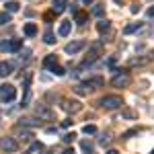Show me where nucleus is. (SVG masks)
Wrapping results in <instances>:
<instances>
[{
  "mask_svg": "<svg viewBox=\"0 0 154 154\" xmlns=\"http://www.w3.org/2000/svg\"><path fill=\"white\" fill-rule=\"evenodd\" d=\"M6 23H11V12H0V25H6Z\"/></svg>",
  "mask_w": 154,
  "mask_h": 154,
  "instance_id": "23",
  "label": "nucleus"
},
{
  "mask_svg": "<svg viewBox=\"0 0 154 154\" xmlns=\"http://www.w3.org/2000/svg\"><path fill=\"white\" fill-rule=\"evenodd\" d=\"M21 125H39V121L31 119V117H25V119H21Z\"/></svg>",
  "mask_w": 154,
  "mask_h": 154,
  "instance_id": "25",
  "label": "nucleus"
},
{
  "mask_svg": "<svg viewBox=\"0 0 154 154\" xmlns=\"http://www.w3.org/2000/svg\"><path fill=\"white\" fill-rule=\"evenodd\" d=\"M146 14H148V17H154V6H150V8H148V12H146Z\"/></svg>",
  "mask_w": 154,
  "mask_h": 154,
  "instance_id": "39",
  "label": "nucleus"
},
{
  "mask_svg": "<svg viewBox=\"0 0 154 154\" xmlns=\"http://www.w3.org/2000/svg\"><path fill=\"white\" fill-rule=\"evenodd\" d=\"M99 105L103 107V109H117V107L123 105V101H121L119 95H105L99 101Z\"/></svg>",
  "mask_w": 154,
  "mask_h": 154,
  "instance_id": "2",
  "label": "nucleus"
},
{
  "mask_svg": "<svg viewBox=\"0 0 154 154\" xmlns=\"http://www.w3.org/2000/svg\"><path fill=\"white\" fill-rule=\"evenodd\" d=\"M0 99L4 101V103H11L17 99V88L12 86V84H2L0 86Z\"/></svg>",
  "mask_w": 154,
  "mask_h": 154,
  "instance_id": "3",
  "label": "nucleus"
},
{
  "mask_svg": "<svg viewBox=\"0 0 154 154\" xmlns=\"http://www.w3.org/2000/svg\"><path fill=\"white\" fill-rule=\"evenodd\" d=\"M82 131H84V134H86V136H88V134L93 136V134H97V128H95V125H93V123H86V125H84V128H82Z\"/></svg>",
  "mask_w": 154,
  "mask_h": 154,
  "instance_id": "24",
  "label": "nucleus"
},
{
  "mask_svg": "<svg viewBox=\"0 0 154 154\" xmlns=\"http://www.w3.org/2000/svg\"><path fill=\"white\" fill-rule=\"evenodd\" d=\"M62 154H76V152H74V148H66V150H64Z\"/></svg>",
  "mask_w": 154,
  "mask_h": 154,
  "instance_id": "38",
  "label": "nucleus"
},
{
  "mask_svg": "<svg viewBox=\"0 0 154 154\" xmlns=\"http://www.w3.org/2000/svg\"><path fill=\"white\" fill-rule=\"evenodd\" d=\"M25 35L27 37H35L37 35V25L35 23H27L25 25Z\"/></svg>",
  "mask_w": 154,
  "mask_h": 154,
  "instance_id": "15",
  "label": "nucleus"
},
{
  "mask_svg": "<svg viewBox=\"0 0 154 154\" xmlns=\"http://www.w3.org/2000/svg\"><path fill=\"white\" fill-rule=\"evenodd\" d=\"M66 6H68V0H54V12L56 14H60V12H64L66 11Z\"/></svg>",
  "mask_w": 154,
  "mask_h": 154,
  "instance_id": "12",
  "label": "nucleus"
},
{
  "mask_svg": "<svg viewBox=\"0 0 154 154\" xmlns=\"http://www.w3.org/2000/svg\"><path fill=\"white\" fill-rule=\"evenodd\" d=\"M97 29H99V33H105L111 29V23L109 21H101V23H97Z\"/></svg>",
  "mask_w": 154,
  "mask_h": 154,
  "instance_id": "19",
  "label": "nucleus"
},
{
  "mask_svg": "<svg viewBox=\"0 0 154 154\" xmlns=\"http://www.w3.org/2000/svg\"><path fill=\"white\" fill-rule=\"evenodd\" d=\"M123 117L134 119V117H136V111H131V109H123Z\"/></svg>",
  "mask_w": 154,
  "mask_h": 154,
  "instance_id": "29",
  "label": "nucleus"
},
{
  "mask_svg": "<svg viewBox=\"0 0 154 154\" xmlns=\"http://www.w3.org/2000/svg\"><path fill=\"white\" fill-rule=\"evenodd\" d=\"M138 29H142V23H131V25H128V27L123 29V33H125V35H130V33H136Z\"/></svg>",
  "mask_w": 154,
  "mask_h": 154,
  "instance_id": "18",
  "label": "nucleus"
},
{
  "mask_svg": "<svg viewBox=\"0 0 154 154\" xmlns=\"http://www.w3.org/2000/svg\"><path fill=\"white\" fill-rule=\"evenodd\" d=\"M80 146H82V150H84L86 154H93V152H95V146L88 142V140H82V144H80Z\"/></svg>",
  "mask_w": 154,
  "mask_h": 154,
  "instance_id": "20",
  "label": "nucleus"
},
{
  "mask_svg": "<svg viewBox=\"0 0 154 154\" xmlns=\"http://www.w3.org/2000/svg\"><path fill=\"white\" fill-rule=\"evenodd\" d=\"M19 8H21V4H19V2H14V0H11V2H6V4H4V11L6 12H17L19 11Z\"/></svg>",
  "mask_w": 154,
  "mask_h": 154,
  "instance_id": "17",
  "label": "nucleus"
},
{
  "mask_svg": "<svg viewBox=\"0 0 154 154\" xmlns=\"http://www.w3.org/2000/svg\"><path fill=\"white\" fill-rule=\"evenodd\" d=\"M74 138H76V134L72 131V134H66V136H64L62 140H64V142H66V144H70V142H74Z\"/></svg>",
  "mask_w": 154,
  "mask_h": 154,
  "instance_id": "28",
  "label": "nucleus"
},
{
  "mask_svg": "<svg viewBox=\"0 0 154 154\" xmlns=\"http://www.w3.org/2000/svg\"><path fill=\"white\" fill-rule=\"evenodd\" d=\"M150 154H154V150H152V152H150Z\"/></svg>",
  "mask_w": 154,
  "mask_h": 154,
  "instance_id": "44",
  "label": "nucleus"
},
{
  "mask_svg": "<svg viewBox=\"0 0 154 154\" xmlns=\"http://www.w3.org/2000/svg\"><path fill=\"white\" fill-rule=\"evenodd\" d=\"M105 154H119V152H117V150H113V148H111V150H107Z\"/></svg>",
  "mask_w": 154,
  "mask_h": 154,
  "instance_id": "40",
  "label": "nucleus"
},
{
  "mask_svg": "<svg viewBox=\"0 0 154 154\" xmlns=\"http://www.w3.org/2000/svg\"><path fill=\"white\" fill-rule=\"evenodd\" d=\"M131 12H134V14H138V12H140V4H131V8H130Z\"/></svg>",
  "mask_w": 154,
  "mask_h": 154,
  "instance_id": "34",
  "label": "nucleus"
},
{
  "mask_svg": "<svg viewBox=\"0 0 154 154\" xmlns=\"http://www.w3.org/2000/svg\"><path fill=\"white\" fill-rule=\"evenodd\" d=\"M70 31H72V23H70V21H62V23H60V29H58V35L60 37H68V35H70Z\"/></svg>",
  "mask_w": 154,
  "mask_h": 154,
  "instance_id": "11",
  "label": "nucleus"
},
{
  "mask_svg": "<svg viewBox=\"0 0 154 154\" xmlns=\"http://www.w3.org/2000/svg\"><path fill=\"white\" fill-rule=\"evenodd\" d=\"M93 14H95V17H103V14H105V6H103V4H95V6H93Z\"/></svg>",
  "mask_w": 154,
  "mask_h": 154,
  "instance_id": "22",
  "label": "nucleus"
},
{
  "mask_svg": "<svg viewBox=\"0 0 154 154\" xmlns=\"http://www.w3.org/2000/svg\"><path fill=\"white\" fill-rule=\"evenodd\" d=\"M29 56H31V49H25V51H21V56H19V58H21V62H27Z\"/></svg>",
  "mask_w": 154,
  "mask_h": 154,
  "instance_id": "30",
  "label": "nucleus"
},
{
  "mask_svg": "<svg viewBox=\"0 0 154 154\" xmlns=\"http://www.w3.org/2000/svg\"><path fill=\"white\" fill-rule=\"evenodd\" d=\"M56 64H58L56 54H49V56H45V60H43V66H45V68H54Z\"/></svg>",
  "mask_w": 154,
  "mask_h": 154,
  "instance_id": "14",
  "label": "nucleus"
},
{
  "mask_svg": "<svg viewBox=\"0 0 154 154\" xmlns=\"http://www.w3.org/2000/svg\"><path fill=\"white\" fill-rule=\"evenodd\" d=\"M84 4H93V0H82Z\"/></svg>",
  "mask_w": 154,
  "mask_h": 154,
  "instance_id": "41",
  "label": "nucleus"
},
{
  "mask_svg": "<svg viewBox=\"0 0 154 154\" xmlns=\"http://www.w3.org/2000/svg\"><path fill=\"white\" fill-rule=\"evenodd\" d=\"M43 41H45L48 45H51V43H56V35H54L51 31H45V33H43Z\"/></svg>",
  "mask_w": 154,
  "mask_h": 154,
  "instance_id": "21",
  "label": "nucleus"
},
{
  "mask_svg": "<svg viewBox=\"0 0 154 154\" xmlns=\"http://www.w3.org/2000/svg\"><path fill=\"white\" fill-rule=\"evenodd\" d=\"M0 148L6 150V152H14V150L19 148V144H17L14 138H2V140H0Z\"/></svg>",
  "mask_w": 154,
  "mask_h": 154,
  "instance_id": "9",
  "label": "nucleus"
},
{
  "mask_svg": "<svg viewBox=\"0 0 154 154\" xmlns=\"http://www.w3.org/2000/svg\"><path fill=\"white\" fill-rule=\"evenodd\" d=\"M84 48H86V43H84V41H72V43H68V45L64 48V51H66V54H70V56H74V54L82 51Z\"/></svg>",
  "mask_w": 154,
  "mask_h": 154,
  "instance_id": "8",
  "label": "nucleus"
},
{
  "mask_svg": "<svg viewBox=\"0 0 154 154\" xmlns=\"http://www.w3.org/2000/svg\"><path fill=\"white\" fill-rule=\"evenodd\" d=\"M41 154H51V152H41Z\"/></svg>",
  "mask_w": 154,
  "mask_h": 154,
  "instance_id": "43",
  "label": "nucleus"
},
{
  "mask_svg": "<svg viewBox=\"0 0 154 154\" xmlns=\"http://www.w3.org/2000/svg\"><path fill=\"white\" fill-rule=\"evenodd\" d=\"M51 72H54V74H56V76H64V74H66V70H64V68H62V66H58V64H56V66H54V68H51Z\"/></svg>",
  "mask_w": 154,
  "mask_h": 154,
  "instance_id": "27",
  "label": "nucleus"
},
{
  "mask_svg": "<svg viewBox=\"0 0 154 154\" xmlns=\"http://www.w3.org/2000/svg\"><path fill=\"white\" fill-rule=\"evenodd\" d=\"M93 82H95V84H97V88H99V86H103V84H105V80H103L101 76H95V78H93Z\"/></svg>",
  "mask_w": 154,
  "mask_h": 154,
  "instance_id": "31",
  "label": "nucleus"
},
{
  "mask_svg": "<svg viewBox=\"0 0 154 154\" xmlns=\"http://www.w3.org/2000/svg\"><path fill=\"white\" fill-rule=\"evenodd\" d=\"M150 58H154V49H152V51H150Z\"/></svg>",
  "mask_w": 154,
  "mask_h": 154,
  "instance_id": "42",
  "label": "nucleus"
},
{
  "mask_svg": "<svg viewBox=\"0 0 154 154\" xmlns=\"http://www.w3.org/2000/svg\"><path fill=\"white\" fill-rule=\"evenodd\" d=\"M86 21H88V14H86V12L78 11L76 14H74V23H78V25H84Z\"/></svg>",
  "mask_w": 154,
  "mask_h": 154,
  "instance_id": "16",
  "label": "nucleus"
},
{
  "mask_svg": "<svg viewBox=\"0 0 154 154\" xmlns=\"http://www.w3.org/2000/svg\"><path fill=\"white\" fill-rule=\"evenodd\" d=\"M134 134H138V130H130V131H125V134H123V138L128 140V138H130V136H134Z\"/></svg>",
  "mask_w": 154,
  "mask_h": 154,
  "instance_id": "36",
  "label": "nucleus"
},
{
  "mask_svg": "<svg viewBox=\"0 0 154 154\" xmlns=\"http://www.w3.org/2000/svg\"><path fill=\"white\" fill-rule=\"evenodd\" d=\"M14 136H17V138H19V140H31V138H33V134H31V131L29 130H21V128H17V134H14Z\"/></svg>",
  "mask_w": 154,
  "mask_h": 154,
  "instance_id": "13",
  "label": "nucleus"
},
{
  "mask_svg": "<svg viewBox=\"0 0 154 154\" xmlns=\"http://www.w3.org/2000/svg\"><path fill=\"white\" fill-rule=\"evenodd\" d=\"M27 154H31V152H27Z\"/></svg>",
  "mask_w": 154,
  "mask_h": 154,
  "instance_id": "45",
  "label": "nucleus"
},
{
  "mask_svg": "<svg viewBox=\"0 0 154 154\" xmlns=\"http://www.w3.org/2000/svg\"><path fill=\"white\" fill-rule=\"evenodd\" d=\"M115 72H117V74L111 78V84H113L115 88H125V86L131 82L130 72H125V70H115Z\"/></svg>",
  "mask_w": 154,
  "mask_h": 154,
  "instance_id": "1",
  "label": "nucleus"
},
{
  "mask_svg": "<svg viewBox=\"0 0 154 154\" xmlns=\"http://www.w3.org/2000/svg\"><path fill=\"white\" fill-rule=\"evenodd\" d=\"M99 142L103 144V146H107V144L111 142V138H109V136H105V134H103V136H101V140H99Z\"/></svg>",
  "mask_w": 154,
  "mask_h": 154,
  "instance_id": "32",
  "label": "nucleus"
},
{
  "mask_svg": "<svg viewBox=\"0 0 154 154\" xmlns=\"http://www.w3.org/2000/svg\"><path fill=\"white\" fill-rule=\"evenodd\" d=\"M14 72V62H0V76L6 78Z\"/></svg>",
  "mask_w": 154,
  "mask_h": 154,
  "instance_id": "10",
  "label": "nucleus"
},
{
  "mask_svg": "<svg viewBox=\"0 0 154 154\" xmlns=\"http://www.w3.org/2000/svg\"><path fill=\"white\" fill-rule=\"evenodd\" d=\"M54 14H56V12L51 11V12H48V14H45V21H48V23H51V21H54Z\"/></svg>",
  "mask_w": 154,
  "mask_h": 154,
  "instance_id": "35",
  "label": "nucleus"
},
{
  "mask_svg": "<svg viewBox=\"0 0 154 154\" xmlns=\"http://www.w3.org/2000/svg\"><path fill=\"white\" fill-rule=\"evenodd\" d=\"M72 125V119H64V121H62V128H70Z\"/></svg>",
  "mask_w": 154,
  "mask_h": 154,
  "instance_id": "37",
  "label": "nucleus"
},
{
  "mask_svg": "<svg viewBox=\"0 0 154 154\" xmlns=\"http://www.w3.org/2000/svg\"><path fill=\"white\" fill-rule=\"evenodd\" d=\"M62 109H64V111H68V113H76V111H80V109H82V105H80V101L62 99Z\"/></svg>",
  "mask_w": 154,
  "mask_h": 154,
  "instance_id": "6",
  "label": "nucleus"
},
{
  "mask_svg": "<svg viewBox=\"0 0 154 154\" xmlns=\"http://www.w3.org/2000/svg\"><path fill=\"white\" fill-rule=\"evenodd\" d=\"M35 115L39 119H54V111H51L48 105L39 103V105H35Z\"/></svg>",
  "mask_w": 154,
  "mask_h": 154,
  "instance_id": "5",
  "label": "nucleus"
},
{
  "mask_svg": "<svg viewBox=\"0 0 154 154\" xmlns=\"http://www.w3.org/2000/svg\"><path fill=\"white\" fill-rule=\"evenodd\" d=\"M33 152H43V144L41 142H33V146H31V154Z\"/></svg>",
  "mask_w": 154,
  "mask_h": 154,
  "instance_id": "26",
  "label": "nucleus"
},
{
  "mask_svg": "<svg viewBox=\"0 0 154 154\" xmlns=\"http://www.w3.org/2000/svg\"><path fill=\"white\" fill-rule=\"evenodd\" d=\"M21 48H23V39H6V41L0 43V49L2 51H8V54H14V51H19Z\"/></svg>",
  "mask_w": 154,
  "mask_h": 154,
  "instance_id": "4",
  "label": "nucleus"
},
{
  "mask_svg": "<svg viewBox=\"0 0 154 154\" xmlns=\"http://www.w3.org/2000/svg\"><path fill=\"white\" fill-rule=\"evenodd\" d=\"M78 95H88V93H93V91H97V84L93 82V78L91 80H86V82H80L76 88H74Z\"/></svg>",
  "mask_w": 154,
  "mask_h": 154,
  "instance_id": "7",
  "label": "nucleus"
},
{
  "mask_svg": "<svg viewBox=\"0 0 154 154\" xmlns=\"http://www.w3.org/2000/svg\"><path fill=\"white\" fill-rule=\"evenodd\" d=\"M115 62H117L115 58H109L107 60V66H109V68H115Z\"/></svg>",
  "mask_w": 154,
  "mask_h": 154,
  "instance_id": "33",
  "label": "nucleus"
}]
</instances>
